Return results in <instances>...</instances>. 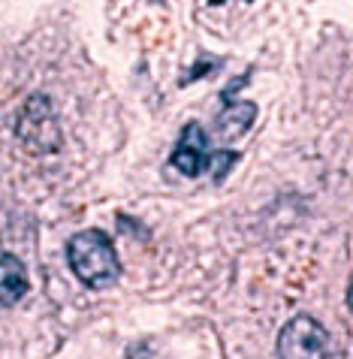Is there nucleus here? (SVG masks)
Segmentation results:
<instances>
[{
  "label": "nucleus",
  "mask_w": 353,
  "mask_h": 359,
  "mask_svg": "<svg viewBox=\"0 0 353 359\" xmlns=\"http://www.w3.org/2000/svg\"><path fill=\"white\" fill-rule=\"evenodd\" d=\"M15 133L22 139V145L30 154H55L60 148V130L52 112V100L36 94L27 100V106L22 109V118L15 124Z\"/></svg>",
  "instance_id": "obj_3"
},
{
  "label": "nucleus",
  "mask_w": 353,
  "mask_h": 359,
  "mask_svg": "<svg viewBox=\"0 0 353 359\" xmlns=\"http://www.w3.org/2000/svg\"><path fill=\"white\" fill-rule=\"evenodd\" d=\"M208 4H211V6H220V4H224V0H208Z\"/></svg>",
  "instance_id": "obj_9"
},
{
  "label": "nucleus",
  "mask_w": 353,
  "mask_h": 359,
  "mask_svg": "<svg viewBox=\"0 0 353 359\" xmlns=\"http://www.w3.org/2000/svg\"><path fill=\"white\" fill-rule=\"evenodd\" d=\"M27 293V269L15 254L0 251V305L9 308Z\"/></svg>",
  "instance_id": "obj_5"
},
{
  "label": "nucleus",
  "mask_w": 353,
  "mask_h": 359,
  "mask_svg": "<svg viewBox=\"0 0 353 359\" xmlns=\"http://www.w3.org/2000/svg\"><path fill=\"white\" fill-rule=\"evenodd\" d=\"M239 157H241V154H236V151H215V154H208L211 178H215V182H224L229 169H233V166L239 163Z\"/></svg>",
  "instance_id": "obj_7"
},
{
  "label": "nucleus",
  "mask_w": 353,
  "mask_h": 359,
  "mask_svg": "<svg viewBox=\"0 0 353 359\" xmlns=\"http://www.w3.org/2000/svg\"><path fill=\"white\" fill-rule=\"evenodd\" d=\"M169 163H173L181 175L187 178H197L206 172L208 166V139H206V130L199 121H190L185 124V130H181L178 142L173 148V157H169Z\"/></svg>",
  "instance_id": "obj_4"
},
{
  "label": "nucleus",
  "mask_w": 353,
  "mask_h": 359,
  "mask_svg": "<svg viewBox=\"0 0 353 359\" xmlns=\"http://www.w3.org/2000/svg\"><path fill=\"white\" fill-rule=\"evenodd\" d=\"M218 67H220L218 61H203V64H197V67H194V69H190V73H187L185 79H181V85H187V82H197V79H199V76H206V73H208V69H218Z\"/></svg>",
  "instance_id": "obj_8"
},
{
  "label": "nucleus",
  "mask_w": 353,
  "mask_h": 359,
  "mask_svg": "<svg viewBox=\"0 0 353 359\" xmlns=\"http://www.w3.org/2000/svg\"><path fill=\"white\" fill-rule=\"evenodd\" d=\"M257 118V106L254 103H233V100H224V109L218 115V130L224 139H236L254 124Z\"/></svg>",
  "instance_id": "obj_6"
},
{
  "label": "nucleus",
  "mask_w": 353,
  "mask_h": 359,
  "mask_svg": "<svg viewBox=\"0 0 353 359\" xmlns=\"http://www.w3.org/2000/svg\"><path fill=\"white\" fill-rule=\"evenodd\" d=\"M67 260L73 275L91 290H106L121 278L118 251L103 229H82L69 238Z\"/></svg>",
  "instance_id": "obj_1"
},
{
  "label": "nucleus",
  "mask_w": 353,
  "mask_h": 359,
  "mask_svg": "<svg viewBox=\"0 0 353 359\" xmlns=\"http://www.w3.org/2000/svg\"><path fill=\"white\" fill-rule=\"evenodd\" d=\"M332 335L311 314H296L278 332V359H329Z\"/></svg>",
  "instance_id": "obj_2"
}]
</instances>
